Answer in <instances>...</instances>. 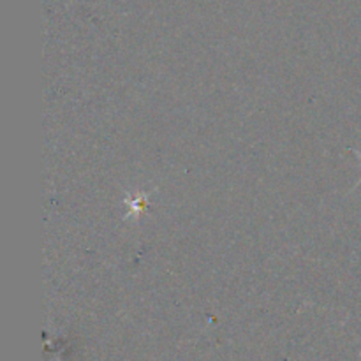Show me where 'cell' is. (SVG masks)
Returning a JSON list of instances; mask_svg holds the SVG:
<instances>
[{"instance_id":"1","label":"cell","mask_w":361,"mask_h":361,"mask_svg":"<svg viewBox=\"0 0 361 361\" xmlns=\"http://www.w3.org/2000/svg\"><path fill=\"white\" fill-rule=\"evenodd\" d=\"M148 208V201H147V194H137V197H134L133 201H129V212L123 219H130V217H140L141 214H145V210Z\"/></svg>"},{"instance_id":"2","label":"cell","mask_w":361,"mask_h":361,"mask_svg":"<svg viewBox=\"0 0 361 361\" xmlns=\"http://www.w3.org/2000/svg\"><path fill=\"white\" fill-rule=\"evenodd\" d=\"M355 154H356V155H358V157L361 159V152H356V150H355ZM360 183H361V180H360V182H358V185H360Z\"/></svg>"}]
</instances>
